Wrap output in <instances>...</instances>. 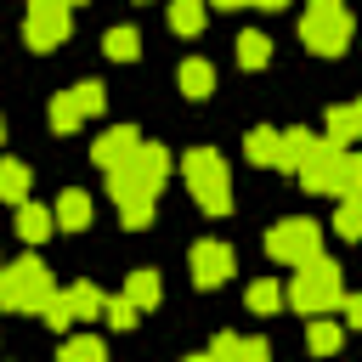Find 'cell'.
<instances>
[{
	"instance_id": "obj_3",
	"label": "cell",
	"mask_w": 362,
	"mask_h": 362,
	"mask_svg": "<svg viewBox=\"0 0 362 362\" xmlns=\"http://www.w3.org/2000/svg\"><path fill=\"white\" fill-rule=\"evenodd\" d=\"M294 175H300V187H305V192H334V198H345V175H351V153H345V141L317 136Z\"/></svg>"
},
{
	"instance_id": "obj_10",
	"label": "cell",
	"mask_w": 362,
	"mask_h": 362,
	"mask_svg": "<svg viewBox=\"0 0 362 362\" xmlns=\"http://www.w3.org/2000/svg\"><path fill=\"white\" fill-rule=\"evenodd\" d=\"M51 232H57V209L23 198V204H17V238H23V243H45Z\"/></svg>"
},
{
	"instance_id": "obj_7",
	"label": "cell",
	"mask_w": 362,
	"mask_h": 362,
	"mask_svg": "<svg viewBox=\"0 0 362 362\" xmlns=\"http://www.w3.org/2000/svg\"><path fill=\"white\" fill-rule=\"evenodd\" d=\"M68 11H74L68 0H28V17H23V40H28V51H57V45L68 40V28H74Z\"/></svg>"
},
{
	"instance_id": "obj_39",
	"label": "cell",
	"mask_w": 362,
	"mask_h": 362,
	"mask_svg": "<svg viewBox=\"0 0 362 362\" xmlns=\"http://www.w3.org/2000/svg\"><path fill=\"white\" fill-rule=\"evenodd\" d=\"M0 266H6V260H0Z\"/></svg>"
},
{
	"instance_id": "obj_33",
	"label": "cell",
	"mask_w": 362,
	"mask_h": 362,
	"mask_svg": "<svg viewBox=\"0 0 362 362\" xmlns=\"http://www.w3.org/2000/svg\"><path fill=\"white\" fill-rule=\"evenodd\" d=\"M266 356V339H243V362H260Z\"/></svg>"
},
{
	"instance_id": "obj_14",
	"label": "cell",
	"mask_w": 362,
	"mask_h": 362,
	"mask_svg": "<svg viewBox=\"0 0 362 362\" xmlns=\"http://www.w3.org/2000/svg\"><path fill=\"white\" fill-rule=\"evenodd\" d=\"M90 215H96V209H90V198H85L79 187H68V192L57 198V226H62V232H85Z\"/></svg>"
},
{
	"instance_id": "obj_17",
	"label": "cell",
	"mask_w": 362,
	"mask_h": 362,
	"mask_svg": "<svg viewBox=\"0 0 362 362\" xmlns=\"http://www.w3.org/2000/svg\"><path fill=\"white\" fill-rule=\"evenodd\" d=\"M79 124H85V107H79V96H74V90L51 96V130H57V136H68V130H79Z\"/></svg>"
},
{
	"instance_id": "obj_37",
	"label": "cell",
	"mask_w": 362,
	"mask_h": 362,
	"mask_svg": "<svg viewBox=\"0 0 362 362\" xmlns=\"http://www.w3.org/2000/svg\"><path fill=\"white\" fill-rule=\"evenodd\" d=\"M68 6H79V0H68Z\"/></svg>"
},
{
	"instance_id": "obj_9",
	"label": "cell",
	"mask_w": 362,
	"mask_h": 362,
	"mask_svg": "<svg viewBox=\"0 0 362 362\" xmlns=\"http://www.w3.org/2000/svg\"><path fill=\"white\" fill-rule=\"evenodd\" d=\"M136 147H141V130L136 124H113V130H102L90 141V158H96V170H119V164L136 158Z\"/></svg>"
},
{
	"instance_id": "obj_11",
	"label": "cell",
	"mask_w": 362,
	"mask_h": 362,
	"mask_svg": "<svg viewBox=\"0 0 362 362\" xmlns=\"http://www.w3.org/2000/svg\"><path fill=\"white\" fill-rule=\"evenodd\" d=\"M175 85H181V96H187V102H204V96L215 90V68H209L204 57H187V62L175 68Z\"/></svg>"
},
{
	"instance_id": "obj_25",
	"label": "cell",
	"mask_w": 362,
	"mask_h": 362,
	"mask_svg": "<svg viewBox=\"0 0 362 362\" xmlns=\"http://www.w3.org/2000/svg\"><path fill=\"white\" fill-rule=\"evenodd\" d=\"M311 130H283V158H277V170H300V158L311 153Z\"/></svg>"
},
{
	"instance_id": "obj_27",
	"label": "cell",
	"mask_w": 362,
	"mask_h": 362,
	"mask_svg": "<svg viewBox=\"0 0 362 362\" xmlns=\"http://www.w3.org/2000/svg\"><path fill=\"white\" fill-rule=\"evenodd\" d=\"M40 317H45V328H51V334H62V328L74 322V300H68V288H62V294H51V300L40 305Z\"/></svg>"
},
{
	"instance_id": "obj_31",
	"label": "cell",
	"mask_w": 362,
	"mask_h": 362,
	"mask_svg": "<svg viewBox=\"0 0 362 362\" xmlns=\"http://www.w3.org/2000/svg\"><path fill=\"white\" fill-rule=\"evenodd\" d=\"M345 192H362V153H351V175H345Z\"/></svg>"
},
{
	"instance_id": "obj_15",
	"label": "cell",
	"mask_w": 362,
	"mask_h": 362,
	"mask_svg": "<svg viewBox=\"0 0 362 362\" xmlns=\"http://www.w3.org/2000/svg\"><path fill=\"white\" fill-rule=\"evenodd\" d=\"M124 294H130L141 311H153V305L164 300V283H158V272H153V266H136V272L124 277Z\"/></svg>"
},
{
	"instance_id": "obj_1",
	"label": "cell",
	"mask_w": 362,
	"mask_h": 362,
	"mask_svg": "<svg viewBox=\"0 0 362 362\" xmlns=\"http://www.w3.org/2000/svg\"><path fill=\"white\" fill-rule=\"evenodd\" d=\"M181 181H187V192H192V204L204 215H226L232 209V175H226V158L215 147L181 153Z\"/></svg>"
},
{
	"instance_id": "obj_30",
	"label": "cell",
	"mask_w": 362,
	"mask_h": 362,
	"mask_svg": "<svg viewBox=\"0 0 362 362\" xmlns=\"http://www.w3.org/2000/svg\"><path fill=\"white\" fill-rule=\"evenodd\" d=\"M209 356H243V339L238 334H215L209 339Z\"/></svg>"
},
{
	"instance_id": "obj_2",
	"label": "cell",
	"mask_w": 362,
	"mask_h": 362,
	"mask_svg": "<svg viewBox=\"0 0 362 362\" xmlns=\"http://www.w3.org/2000/svg\"><path fill=\"white\" fill-rule=\"evenodd\" d=\"M288 305H294L300 317H322V311H339V305H345V283H339V266H334V260H322V255H311V260L294 272V283H288Z\"/></svg>"
},
{
	"instance_id": "obj_20",
	"label": "cell",
	"mask_w": 362,
	"mask_h": 362,
	"mask_svg": "<svg viewBox=\"0 0 362 362\" xmlns=\"http://www.w3.org/2000/svg\"><path fill=\"white\" fill-rule=\"evenodd\" d=\"M339 339H345V334L328 322V311H322V317H311V328H305V351H317V356H334V351H339Z\"/></svg>"
},
{
	"instance_id": "obj_36",
	"label": "cell",
	"mask_w": 362,
	"mask_h": 362,
	"mask_svg": "<svg viewBox=\"0 0 362 362\" xmlns=\"http://www.w3.org/2000/svg\"><path fill=\"white\" fill-rule=\"evenodd\" d=\"M0 141H6V119H0Z\"/></svg>"
},
{
	"instance_id": "obj_4",
	"label": "cell",
	"mask_w": 362,
	"mask_h": 362,
	"mask_svg": "<svg viewBox=\"0 0 362 362\" xmlns=\"http://www.w3.org/2000/svg\"><path fill=\"white\" fill-rule=\"evenodd\" d=\"M51 294H57V288H51V272H45L34 255L0 266V305H6V311H40Z\"/></svg>"
},
{
	"instance_id": "obj_16",
	"label": "cell",
	"mask_w": 362,
	"mask_h": 362,
	"mask_svg": "<svg viewBox=\"0 0 362 362\" xmlns=\"http://www.w3.org/2000/svg\"><path fill=\"white\" fill-rule=\"evenodd\" d=\"M28 181H34V175H28L23 158H0V198H6V204H23V198H28Z\"/></svg>"
},
{
	"instance_id": "obj_28",
	"label": "cell",
	"mask_w": 362,
	"mask_h": 362,
	"mask_svg": "<svg viewBox=\"0 0 362 362\" xmlns=\"http://www.w3.org/2000/svg\"><path fill=\"white\" fill-rule=\"evenodd\" d=\"M102 317H107V328H119V334H124V328H136L141 305H136L130 294H119V300H107V311H102Z\"/></svg>"
},
{
	"instance_id": "obj_21",
	"label": "cell",
	"mask_w": 362,
	"mask_h": 362,
	"mask_svg": "<svg viewBox=\"0 0 362 362\" xmlns=\"http://www.w3.org/2000/svg\"><path fill=\"white\" fill-rule=\"evenodd\" d=\"M204 11H209V0H170V28L175 34H198Z\"/></svg>"
},
{
	"instance_id": "obj_6",
	"label": "cell",
	"mask_w": 362,
	"mask_h": 362,
	"mask_svg": "<svg viewBox=\"0 0 362 362\" xmlns=\"http://www.w3.org/2000/svg\"><path fill=\"white\" fill-rule=\"evenodd\" d=\"M266 255L283 260V266H305L311 255H322V226L305 221V215H288V221H277L266 232Z\"/></svg>"
},
{
	"instance_id": "obj_26",
	"label": "cell",
	"mask_w": 362,
	"mask_h": 362,
	"mask_svg": "<svg viewBox=\"0 0 362 362\" xmlns=\"http://www.w3.org/2000/svg\"><path fill=\"white\" fill-rule=\"evenodd\" d=\"M62 356H68V362H102L107 345H102L96 334H74V339H62Z\"/></svg>"
},
{
	"instance_id": "obj_8",
	"label": "cell",
	"mask_w": 362,
	"mask_h": 362,
	"mask_svg": "<svg viewBox=\"0 0 362 362\" xmlns=\"http://www.w3.org/2000/svg\"><path fill=\"white\" fill-rule=\"evenodd\" d=\"M187 266H192V283H198V288H221V283L238 272V255H232L221 238H198Z\"/></svg>"
},
{
	"instance_id": "obj_34",
	"label": "cell",
	"mask_w": 362,
	"mask_h": 362,
	"mask_svg": "<svg viewBox=\"0 0 362 362\" xmlns=\"http://www.w3.org/2000/svg\"><path fill=\"white\" fill-rule=\"evenodd\" d=\"M209 6H221V11H232V6H255V0H209Z\"/></svg>"
},
{
	"instance_id": "obj_5",
	"label": "cell",
	"mask_w": 362,
	"mask_h": 362,
	"mask_svg": "<svg viewBox=\"0 0 362 362\" xmlns=\"http://www.w3.org/2000/svg\"><path fill=\"white\" fill-rule=\"evenodd\" d=\"M300 40L317 57H339L351 45V11H345V0H311V11L300 17Z\"/></svg>"
},
{
	"instance_id": "obj_12",
	"label": "cell",
	"mask_w": 362,
	"mask_h": 362,
	"mask_svg": "<svg viewBox=\"0 0 362 362\" xmlns=\"http://www.w3.org/2000/svg\"><path fill=\"white\" fill-rule=\"evenodd\" d=\"M322 136H334V141H362V102H339V107H328V119H322Z\"/></svg>"
},
{
	"instance_id": "obj_29",
	"label": "cell",
	"mask_w": 362,
	"mask_h": 362,
	"mask_svg": "<svg viewBox=\"0 0 362 362\" xmlns=\"http://www.w3.org/2000/svg\"><path fill=\"white\" fill-rule=\"evenodd\" d=\"M74 96H79V107H85V119H96V113L107 107V90H102L96 79H85V85H74Z\"/></svg>"
},
{
	"instance_id": "obj_18",
	"label": "cell",
	"mask_w": 362,
	"mask_h": 362,
	"mask_svg": "<svg viewBox=\"0 0 362 362\" xmlns=\"http://www.w3.org/2000/svg\"><path fill=\"white\" fill-rule=\"evenodd\" d=\"M334 232L351 238V243H362V192H345V198H339V209H334Z\"/></svg>"
},
{
	"instance_id": "obj_22",
	"label": "cell",
	"mask_w": 362,
	"mask_h": 362,
	"mask_svg": "<svg viewBox=\"0 0 362 362\" xmlns=\"http://www.w3.org/2000/svg\"><path fill=\"white\" fill-rule=\"evenodd\" d=\"M102 51H107L113 62H136V51H141V34H136V28H107Z\"/></svg>"
},
{
	"instance_id": "obj_13",
	"label": "cell",
	"mask_w": 362,
	"mask_h": 362,
	"mask_svg": "<svg viewBox=\"0 0 362 362\" xmlns=\"http://www.w3.org/2000/svg\"><path fill=\"white\" fill-rule=\"evenodd\" d=\"M243 153H249V164H272V170H277V158H283V130L255 124V130L243 136Z\"/></svg>"
},
{
	"instance_id": "obj_32",
	"label": "cell",
	"mask_w": 362,
	"mask_h": 362,
	"mask_svg": "<svg viewBox=\"0 0 362 362\" xmlns=\"http://www.w3.org/2000/svg\"><path fill=\"white\" fill-rule=\"evenodd\" d=\"M345 322H351V328H362V294H351V300H345Z\"/></svg>"
},
{
	"instance_id": "obj_23",
	"label": "cell",
	"mask_w": 362,
	"mask_h": 362,
	"mask_svg": "<svg viewBox=\"0 0 362 362\" xmlns=\"http://www.w3.org/2000/svg\"><path fill=\"white\" fill-rule=\"evenodd\" d=\"M238 62H243V68H266V62H272V40L255 34V28L238 34Z\"/></svg>"
},
{
	"instance_id": "obj_24",
	"label": "cell",
	"mask_w": 362,
	"mask_h": 362,
	"mask_svg": "<svg viewBox=\"0 0 362 362\" xmlns=\"http://www.w3.org/2000/svg\"><path fill=\"white\" fill-rule=\"evenodd\" d=\"M243 300H249V311H255V317H272V311H277L288 294H283V288L266 277V283H249V294H243Z\"/></svg>"
},
{
	"instance_id": "obj_38",
	"label": "cell",
	"mask_w": 362,
	"mask_h": 362,
	"mask_svg": "<svg viewBox=\"0 0 362 362\" xmlns=\"http://www.w3.org/2000/svg\"><path fill=\"white\" fill-rule=\"evenodd\" d=\"M136 6H141V0H136Z\"/></svg>"
},
{
	"instance_id": "obj_19",
	"label": "cell",
	"mask_w": 362,
	"mask_h": 362,
	"mask_svg": "<svg viewBox=\"0 0 362 362\" xmlns=\"http://www.w3.org/2000/svg\"><path fill=\"white\" fill-rule=\"evenodd\" d=\"M68 300H74V317H79V322H90V317H102V311H107V294H102L96 283H74V288H68Z\"/></svg>"
},
{
	"instance_id": "obj_35",
	"label": "cell",
	"mask_w": 362,
	"mask_h": 362,
	"mask_svg": "<svg viewBox=\"0 0 362 362\" xmlns=\"http://www.w3.org/2000/svg\"><path fill=\"white\" fill-rule=\"evenodd\" d=\"M255 6H266V11H283V6H288V0H255Z\"/></svg>"
}]
</instances>
